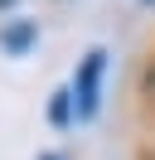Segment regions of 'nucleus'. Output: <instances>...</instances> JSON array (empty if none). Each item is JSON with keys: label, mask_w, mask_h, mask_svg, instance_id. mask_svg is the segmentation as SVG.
Wrapping results in <instances>:
<instances>
[{"label": "nucleus", "mask_w": 155, "mask_h": 160, "mask_svg": "<svg viewBox=\"0 0 155 160\" xmlns=\"http://www.w3.org/2000/svg\"><path fill=\"white\" fill-rule=\"evenodd\" d=\"M136 160H155V146H141V150H136Z\"/></svg>", "instance_id": "20e7f679"}, {"label": "nucleus", "mask_w": 155, "mask_h": 160, "mask_svg": "<svg viewBox=\"0 0 155 160\" xmlns=\"http://www.w3.org/2000/svg\"><path fill=\"white\" fill-rule=\"evenodd\" d=\"M39 44V20H0V49L10 58H24Z\"/></svg>", "instance_id": "f03ea898"}, {"label": "nucleus", "mask_w": 155, "mask_h": 160, "mask_svg": "<svg viewBox=\"0 0 155 160\" xmlns=\"http://www.w3.org/2000/svg\"><path fill=\"white\" fill-rule=\"evenodd\" d=\"M39 160H63V155H53V150H44V155H39Z\"/></svg>", "instance_id": "423d86ee"}, {"label": "nucleus", "mask_w": 155, "mask_h": 160, "mask_svg": "<svg viewBox=\"0 0 155 160\" xmlns=\"http://www.w3.org/2000/svg\"><path fill=\"white\" fill-rule=\"evenodd\" d=\"M48 126H53V131L78 126V107H73V92H68V88H53V92H48Z\"/></svg>", "instance_id": "7ed1b4c3"}, {"label": "nucleus", "mask_w": 155, "mask_h": 160, "mask_svg": "<svg viewBox=\"0 0 155 160\" xmlns=\"http://www.w3.org/2000/svg\"><path fill=\"white\" fill-rule=\"evenodd\" d=\"M141 5H155V0H141Z\"/></svg>", "instance_id": "0eeeda50"}, {"label": "nucleus", "mask_w": 155, "mask_h": 160, "mask_svg": "<svg viewBox=\"0 0 155 160\" xmlns=\"http://www.w3.org/2000/svg\"><path fill=\"white\" fill-rule=\"evenodd\" d=\"M107 58H112V53H107L102 44H92V49L78 58L73 78H68V92H73L78 121H97V117H102V97H107Z\"/></svg>", "instance_id": "f257e3e1"}, {"label": "nucleus", "mask_w": 155, "mask_h": 160, "mask_svg": "<svg viewBox=\"0 0 155 160\" xmlns=\"http://www.w3.org/2000/svg\"><path fill=\"white\" fill-rule=\"evenodd\" d=\"M15 5H24V0H0V10H15Z\"/></svg>", "instance_id": "39448f33"}]
</instances>
